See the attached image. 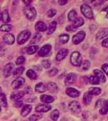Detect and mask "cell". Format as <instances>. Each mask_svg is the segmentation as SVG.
<instances>
[{
	"instance_id": "cb8c5ba5",
	"label": "cell",
	"mask_w": 108,
	"mask_h": 121,
	"mask_svg": "<svg viewBox=\"0 0 108 121\" xmlns=\"http://www.w3.org/2000/svg\"><path fill=\"white\" fill-rule=\"evenodd\" d=\"M2 20L4 23H8L10 21L9 14L7 10H4L2 12Z\"/></svg>"
},
{
	"instance_id": "9a60e30c",
	"label": "cell",
	"mask_w": 108,
	"mask_h": 121,
	"mask_svg": "<svg viewBox=\"0 0 108 121\" xmlns=\"http://www.w3.org/2000/svg\"><path fill=\"white\" fill-rule=\"evenodd\" d=\"M3 40L6 43L11 45L14 43L15 41V37L12 34L7 33L4 36Z\"/></svg>"
},
{
	"instance_id": "603a6c76",
	"label": "cell",
	"mask_w": 108,
	"mask_h": 121,
	"mask_svg": "<svg viewBox=\"0 0 108 121\" xmlns=\"http://www.w3.org/2000/svg\"><path fill=\"white\" fill-rule=\"evenodd\" d=\"M108 112V99L104 100V104L99 109V113L102 115H106Z\"/></svg>"
},
{
	"instance_id": "1f68e13d",
	"label": "cell",
	"mask_w": 108,
	"mask_h": 121,
	"mask_svg": "<svg viewBox=\"0 0 108 121\" xmlns=\"http://www.w3.org/2000/svg\"><path fill=\"white\" fill-rule=\"evenodd\" d=\"M38 50L39 47L38 45H32L27 48V52L29 55H32L35 53Z\"/></svg>"
},
{
	"instance_id": "ffe728a7",
	"label": "cell",
	"mask_w": 108,
	"mask_h": 121,
	"mask_svg": "<svg viewBox=\"0 0 108 121\" xmlns=\"http://www.w3.org/2000/svg\"><path fill=\"white\" fill-rule=\"evenodd\" d=\"M94 73L95 75V76L98 78L100 81H101L103 83L106 82V78L105 76L101 71L98 69H95L94 70Z\"/></svg>"
},
{
	"instance_id": "4316f807",
	"label": "cell",
	"mask_w": 108,
	"mask_h": 121,
	"mask_svg": "<svg viewBox=\"0 0 108 121\" xmlns=\"http://www.w3.org/2000/svg\"><path fill=\"white\" fill-rule=\"evenodd\" d=\"M57 22L56 21H53L49 25V29H48L47 33L48 35H51L55 31L57 27Z\"/></svg>"
},
{
	"instance_id": "680465c9",
	"label": "cell",
	"mask_w": 108,
	"mask_h": 121,
	"mask_svg": "<svg viewBox=\"0 0 108 121\" xmlns=\"http://www.w3.org/2000/svg\"><path fill=\"white\" fill-rule=\"evenodd\" d=\"M2 94V88L0 87V95H1Z\"/></svg>"
},
{
	"instance_id": "8fae6325",
	"label": "cell",
	"mask_w": 108,
	"mask_h": 121,
	"mask_svg": "<svg viewBox=\"0 0 108 121\" xmlns=\"http://www.w3.org/2000/svg\"><path fill=\"white\" fill-rule=\"evenodd\" d=\"M69 54V50L66 48H62L60 50L56 56V60L58 61L64 60Z\"/></svg>"
},
{
	"instance_id": "ba28073f",
	"label": "cell",
	"mask_w": 108,
	"mask_h": 121,
	"mask_svg": "<svg viewBox=\"0 0 108 121\" xmlns=\"http://www.w3.org/2000/svg\"><path fill=\"white\" fill-rule=\"evenodd\" d=\"M14 68V65L12 63H9L7 64L4 67L3 69V75L5 78H8L10 77L12 73V71Z\"/></svg>"
},
{
	"instance_id": "f6af8a7d",
	"label": "cell",
	"mask_w": 108,
	"mask_h": 121,
	"mask_svg": "<svg viewBox=\"0 0 108 121\" xmlns=\"http://www.w3.org/2000/svg\"><path fill=\"white\" fill-rule=\"evenodd\" d=\"M77 28L75 27L73 25H69L67 26L66 29L68 31H75L77 30Z\"/></svg>"
},
{
	"instance_id": "484cf974",
	"label": "cell",
	"mask_w": 108,
	"mask_h": 121,
	"mask_svg": "<svg viewBox=\"0 0 108 121\" xmlns=\"http://www.w3.org/2000/svg\"><path fill=\"white\" fill-rule=\"evenodd\" d=\"M42 38V35L40 33H36L33 36L30 41V44H35L38 43Z\"/></svg>"
},
{
	"instance_id": "277c9868",
	"label": "cell",
	"mask_w": 108,
	"mask_h": 121,
	"mask_svg": "<svg viewBox=\"0 0 108 121\" xmlns=\"http://www.w3.org/2000/svg\"><path fill=\"white\" fill-rule=\"evenodd\" d=\"M80 9L82 13L83 14L85 17L88 19H92L94 17L92 10L91 7L89 5L86 4H83L81 6Z\"/></svg>"
},
{
	"instance_id": "d6986e66",
	"label": "cell",
	"mask_w": 108,
	"mask_h": 121,
	"mask_svg": "<svg viewBox=\"0 0 108 121\" xmlns=\"http://www.w3.org/2000/svg\"><path fill=\"white\" fill-rule=\"evenodd\" d=\"M40 99L43 103L50 104L53 103L54 101V98L52 96L44 94L40 96Z\"/></svg>"
},
{
	"instance_id": "30bf717a",
	"label": "cell",
	"mask_w": 108,
	"mask_h": 121,
	"mask_svg": "<svg viewBox=\"0 0 108 121\" xmlns=\"http://www.w3.org/2000/svg\"><path fill=\"white\" fill-rule=\"evenodd\" d=\"M77 78V76L75 73H70L68 74L66 77L65 83L66 85H71L75 82Z\"/></svg>"
},
{
	"instance_id": "5b68a950",
	"label": "cell",
	"mask_w": 108,
	"mask_h": 121,
	"mask_svg": "<svg viewBox=\"0 0 108 121\" xmlns=\"http://www.w3.org/2000/svg\"><path fill=\"white\" fill-rule=\"evenodd\" d=\"M86 35L85 32L83 31H80L74 35L72 38V41L74 44H78L81 43L83 40Z\"/></svg>"
},
{
	"instance_id": "681fc988",
	"label": "cell",
	"mask_w": 108,
	"mask_h": 121,
	"mask_svg": "<svg viewBox=\"0 0 108 121\" xmlns=\"http://www.w3.org/2000/svg\"><path fill=\"white\" fill-rule=\"evenodd\" d=\"M81 81L82 83L86 84V83H88V82L89 81V79L87 77H86V76H83L81 78Z\"/></svg>"
},
{
	"instance_id": "f546056e",
	"label": "cell",
	"mask_w": 108,
	"mask_h": 121,
	"mask_svg": "<svg viewBox=\"0 0 108 121\" xmlns=\"http://www.w3.org/2000/svg\"><path fill=\"white\" fill-rule=\"evenodd\" d=\"M0 106L5 108L7 106V97L5 94L2 93L0 95Z\"/></svg>"
},
{
	"instance_id": "ee69618b",
	"label": "cell",
	"mask_w": 108,
	"mask_h": 121,
	"mask_svg": "<svg viewBox=\"0 0 108 121\" xmlns=\"http://www.w3.org/2000/svg\"><path fill=\"white\" fill-rule=\"evenodd\" d=\"M58 72V70L56 68H53V69H52L50 71H49V75L51 77L54 76L56 75Z\"/></svg>"
},
{
	"instance_id": "d6a6232c",
	"label": "cell",
	"mask_w": 108,
	"mask_h": 121,
	"mask_svg": "<svg viewBox=\"0 0 108 121\" xmlns=\"http://www.w3.org/2000/svg\"><path fill=\"white\" fill-rule=\"evenodd\" d=\"M84 22L83 18L80 17L76 19L74 21L73 25L77 28V27H79L81 26H82L84 24Z\"/></svg>"
},
{
	"instance_id": "b9f144b4",
	"label": "cell",
	"mask_w": 108,
	"mask_h": 121,
	"mask_svg": "<svg viewBox=\"0 0 108 121\" xmlns=\"http://www.w3.org/2000/svg\"><path fill=\"white\" fill-rule=\"evenodd\" d=\"M57 14V11L55 9H50L48 11L47 13V16L49 18H52L55 16Z\"/></svg>"
},
{
	"instance_id": "4dcf8cb0",
	"label": "cell",
	"mask_w": 108,
	"mask_h": 121,
	"mask_svg": "<svg viewBox=\"0 0 108 121\" xmlns=\"http://www.w3.org/2000/svg\"><path fill=\"white\" fill-rule=\"evenodd\" d=\"M26 75L31 80H35L37 78V75L36 73L34 71L31 69L28 70L26 72Z\"/></svg>"
},
{
	"instance_id": "816d5d0a",
	"label": "cell",
	"mask_w": 108,
	"mask_h": 121,
	"mask_svg": "<svg viewBox=\"0 0 108 121\" xmlns=\"http://www.w3.org/2000/svg\"><path fill=\"white\" fill-rule=\"evenodd\" d=\"M102 45L104 47L108 48V38L102 41Z\"/></svg>"
},
{
	"instance_id": "d4e9b609",
	"label": "cell",
	"mask_w": 108,
	"mask_h": 121,
	"mask_svg": "<svg viewBox=\"0 0 108 121\" xmlns=\"http://www.w3.org/2000/svg\"><path fill=\"white\" fill-rule=\"evenodd\" d=\"M102 90L99 87H91L89 89L88 93L91 94V95H98L101 93Z\"/></svg>"
},
{
	"instance_id": "7bdbcfd3",
	"label": "cell",
	"mask_w": 108,
	"mask_h": 121,
	"mask_svg": "<svg viewBox=\"0 0 108 121\" xmlns=\"http://www.w3.org/2000/svg\"><path fill=\"white\" fill-rule=\"evenodd\" d=\"M25 61V58L23 56H19L16 60V64L17 65H21V64H23Z\"/></svg>"
},
{
	"instance_id": "6f0895ef",
	"label": "cell",
	"mask_w": 108,
	"mask_h": 121,
	"mask_svg": "<svg viewBox=\"0 0 108 121\" xmlns=\"http://www.w3.org/2000/svg\"><path fill=\"white\" fill-rule=\"evenodd\" d=\"M24 2L26 4H28V5H29V3H31V1H24Z\"/></svg>"
},
{
	"instance_id": "44dd1931",
	"label": "cell",
	"mask_w": 108,
	"mask_h": 121,
	"mask_svg": "<svg viewBox=\"0 0 108 121\" xmlns=\"http://www.w3.org/2000/svg\"><path fill=\"white\" fill-rule=\"evenodd\" d=\"M47 87L43 83L40 82L37 84L35 87V90L36 92L39 93H43L47 90Z\"/></svg>"
},
{
	"instance_id": "f907efd6",
	"label": "cell",
	"mask_w": 108,
	"mask_h": 121,
	"mask_svg": "<svg viewBox=\"0 0 108 121\" xmlns=\"http://www.w3.org/2000/svg\"><path fill=\"white\" fill-rule=\"evenodd\" d=\"M24 93H27V94H31L32 93V89L30 87H27L25 88L24 91H23Z\"/></svg>"
},
{
	"instance_id": "f5cc1de1",
	"label": "cell",
	"mask_w": 108,
	"mask_h": 121,
	"mask_svg": "<svg viewBox=\"0 0 108 121\" xmlns=\"http://www.w3.org/2000/svg\"><path fill=\"white\" fill-rule=\"evenodd\" d=\"M6 52V49L5 48L0 49V57L3 56L5 54Z\"/></svg>"
},
{
	"instance_id": "f1b7e54d",
	"label": "cell",
	"mask_w": 108,
	"mask_h": 121,
	"mask_svg": "<svg viewBox=\"0 0 108 121\" xmlns=\"http://www.w3.org/2000/svg\"><path fill=\"white\" fill-rule=\"evenodd\" d=\"M91 66V62L88 60H84L83 62H82L80 68L82 70L85 71L89 69V67Z\"/></svg>"
},
{
	"instance_id": "8992f818",
	"label": "cell",
	"mask_w": 108,
	"mask_h": 121,
	"mask_svg": "<svg viewBox=\"0 0 108 121\" xmlns=\"http://www.w3.org/2000/svg\"><path fill=\"white\" fill-rule=\"evenodd\" d=\"M25 79L22 77H18L12 83V87L15 90L20 89L23 87L25 84Z\"/></svg>"
},
{
	"instance_id": "ac0fdd59",
	"label": "cell",
	"mask_w": 108,
	"mask_h": 121,
	"mask_svg": "<svg viewBox=\"0 0 108 121\" xmlns=\"http://www.w3.org/2000/svg\"><path fill=\"white\" fill-rule=\"evenodd\" d=\"M32 106L29 104H26L25 105L23 108H22V111L21 112V115L22 117H25L27 116L29 113L31 112L32 110Z\"/></svg>"
},
{
	"instance_id": "6da1fadb",
	"label": "cell",
	"mask_w": 108,
	"mask_h": 121,
	"mask_svg": "<svg viewBox=\"0 0 108 121\" xmlns=\"http://www.w3.org/2000/svg\"><path fill=\"white\" fill-rule=\"evenodd\" d=\"M24 14L28 19L33 20L36 16V11L35 9L32 6L27 5L23 9Z\"/></svg>"
},
{
	"instance_id": "2e32d148",
	"label": "cell",
	"mask_w": 108,
	"mask_h": 121,
	"mask_svg": "<svg viewBox=\"0 0 108 121\" xmlns=\"http://www.w3.org/2000/svg\"><path fill=\"white\" fill-rule=\"evenodd\" d=\"M51 109V106L49 104H42L38 105L35 108V111L38 112H44L49 111Z\"/></svg>"
},
{
	"instance_id": "83f0119b",
	"label": "cell",
	"mask_w": 108,
	"mask_h": 121,
	"mask_svg": "<svg viewBox=\"0 0 108 121\" xmlns=\"http://www.w3.org/2000/svg\"><path fill=\"white\" fill-rule=\"evenodd\" d=\"M91 98H92L91 95L88 92L85 93L83 97V100L84 104L86 105L89 104L91 103Z\"/></svg>"
},
{
	"instance_id": "ab89813d",
	"label": "cell",
	"mask_w": 108,
	"mask_h": 121,
	"mask_svg": "<svg viewBox=\"0 0 108 121\" xmlns=\"http://www.w3.org/2000/svg\"><path fill=\"white\" fill-rule=\"evenodd\" d=\"M42 118V115L40 113H36L32 115L29 117V120L30 121H37Z\"/></svg>"
},
{
	"instance_id": "bcb514c9",
	"label": "cell",
	"mask_w": 108,
	"mask_h": 121,
	"mask_svg": "<svg viewBox=\"0 0 108 121\" xmlns=\"http://www.w3.org/2000/svg\"><path fill=\"white\" fill-rule=\"evenodd\" d=\"M23 101H22V100H17L15 101V103H14V107H16V108H20L21 107L22 105H23Z\"/></svg>"
},
{
	"instance_id": "e575fe53",
	"label": "cell",
	"mask_w": 108,
	"mask_h": 121,
	"mask_svg": "<svg viewBox=\"0 0 108 121\" xmlns=\"http://www.w3.org/2000/svg\"><path fill=\"white\" fill-rule=\"evenodd\" d=\"M59 38L61 42L62 43H64V44L67 43L69 39V36L68 35H67V34H63V35H61L59 36Z\"/></svg>"
},
{
	"instance_id": "be15d7a7",
	"label": "cell",
	"mask_w": 108,
	"mask_h": 121,
	"mask_svg": "<svg viewBox=\"0 0 108 121\" xmlns=\"http://www.w3.org/2000/svg\"><path fill=\"white\" fill-rule=\"evenodd\" d=\"M86 121V120H85V119H84V120H83V121Z\"/></svg>"
},
{
	"instance_id": "d590c367",
	"label": "cell",
	"mask_w": 108,
	"mask_h": 121,
	"mask_svg": "<svg viewBox=\"0 0 108 121\" xmlns=\"http://www.w3.org/2000/svg\"><path fill=\"white\" fill-rule=\"evenodd\" d=\"M77 13L74 10L70 11L68 14V19L70 21H74L76 19Z\"/></svg>"
},
{
	"instance_id": "91938a15",
	"label": "cell",
	"mask_w": 108,
	"mask_h": 121,
	"mask_svg": "<svg viewBox=\"0 0 108 121\" xmlns=\"http://www.w3.org/2000/svg\"><path fill=\"white\" fill-rule=\"evenodd\" d=\"M2 19V13L1 12V11H0V21Z\"/></svg>"
},
{
	"instance_id": "f35d334b",
	"label": "cell",
	"mask_w": 108,
	"mask_h": 121,
	"mask_svg": "<svg viewBox=\"0 0 108 121\" xmlns=\"http://www.w3.org/2000/svg\"><path fill=\"white\" fill-rule=\"evenodd\" d=\"M59 117V112L57 109H55L52 112L51 114V118L53 121L58 120Z\"/></svg>"
},
{
	"instance_id": "7a4b0ae2",
	"label": "cell",
	"mask_w": 108,
	"mask_h": 121,
	"mask_svg": "<svg viewBox=\"0 0 108 121\" xmlns=\"http://www.w3.org/2000/svg\"><path fill=\"white\" fill-rule=\"evenodd\" d=\"M31 36V32L29 30H25L21 32L18 35L17 39V43L22 45L25 43L29 39L30 37Z\"/></svg>"
},
{
	"instance_id": "7c38bea8",
	"label": "cell",
	"mask_w": 108,
	"mask_h": 121,
	"mask_svg": "<svg viewBox=\"0 0 108 121\" xmlns=\"http://www.w3.org/2000/svg\"><path fill=\"white\" fill-rule=\"evenodd\" d=\"M24 94V92L22 91H18L13 92L11 94L10 98L12 100L16 101L23 98Z\"/></svg>"
},
{
	"instance_id": "5bb4252c",
	"label": "cell",
	"mask_w": 108,
	"mask_h": 121,
	"mask_svg": "<svg viewBox=\"0 0 108 121\" xmlns=\"http://www.w3.org/2000/svg\"><path fill=\"white\" fill-rule=\"evenodd\" d=\"M66 92L68 96L71 97H77L80 95V92L78 90L72 87L67 88L66 90Z\"/></svg>"
},
{
	"instance_id": "3957f363",
	"label": "cell",
	"mask_w": 108,
	"mask_h": 121,
	"mask_svg": "<svg viewBox=\"0 0 108 121\" xmlns=\"http://www.w3.org/2000/svg\"><path fill=\"white\" fill-rule=\"evenodd\" d=\"M82 56L78 52H73L70 57L71 63L74 66H80L82 63Z\"/></svg>"
},
{
	"instance_id": "74e56055",
	"label": "cell",
	"mask_w": 108,
	"mask_h": 121,
	"mask_svg": "<svg viewBox=\"0 0 108 121\" xmlns=\"http://www.w3.org/2000/svg\"><path fill=\"white\" fill-rule=\"evenodd\" d=\"M89 81L91 84L93 85H98L99 84V80L98 78L95 76H91L89 78Z\"/></svg>"
},
{
	"instance_id": "9f6ffc18",
	"label": "cell",
	"mask_w": 108,
	"mask_h": 121,
	"mask_svg": "<svg viewBox=\"0 0 108 121\" xmlns=\"http://www.w3.org/2000/svg\"><path fill=\"white\" fill-rule=\"evenodd\" d=\"M4 48V44L3 43H0V49H2Z\"/></svg>"
},
{
	"instance_id": "52a82bcc",
	"label": "cell",
	"mask_w": 108,
	"mask_h": 121,
	"mask_svg": "<svg viewBox=\"0 0 108 121\" xmlns=\"http://www.w3.org/2000/svg\"><path fill=\"white\" fill-rule=\"evenodd\" d=\"M52 46L50 44H46L40 48L38 52V55L40 57H46L50 53Z\"/></svg>"
},
{
	"instance_id": "c3c4849f",
	"label": "cell",
	"mask_w": 108,
	"mask_h": 121,
	"mask_svg": "<svg viewBox=\"0 0 108 121\" xmlns=\"http://www.w3.org/2000/svg\"><path fill=\"white\" fill-rule=\"evenodd\" d=\"M102 69L103 71L108 76V64H105L102 65Z\"/></svg>"
},
{
	"instance_id": "7402d4cb",
	"label": "cell",
	"mask_w": 108,
	"mask_h": 121,
	"mask_svg": "<svg viewBox=\"0 0 108 121\" xmlns=\"http://www.w3.org/2000/svg\"><path fill=\"white\" fill-rule=\"evenodd\" d=\"M47 87L51 93H55L57 92L58 89L57 85L54 82H49L48 84Z\"/></svg>"
},
{
	"instance_id": "db71d44e",
	"label": "cell",
	"mask_w": 108,
	"mask_h": 121,
	"mask_svg": "<svg viewBox=\"0 0 108 121\" xmlns=\"http://www.w3.org/2000/svg\"><path fill=\"white\" fill-rule=\"evenodd\" d=\"M68 2L67 1H65V0H60L58 1V3L60 5H65Z\"/></svg>"
},
{
	"instance_id": "11a10c76",
	"label": "cell",
	"mask_w": 108,
	"mask_h": 121,
	"mask_svg": "<svg viewBox=\"0 0 108 121\" xmlns=\"http://www.w3.org/2000/svg\"><path fill=\"white\" fill-rule=\"evenodd\" d=\"M103 11H106V12H107L108 13V6H107L104 8V9H103Z\"/></svg>"
},
{
	"instance_id": "7dc6e473",
	"label": "cell",
	"mask_w": 108,
	"mask_h": 121,
	"mask_svg": "<svg viewBox=\"0 0 108 121\" xmlns=\"http://www.w3.org/2000/svg\"><path fill=\"white\" fill-rule=\"evenodd\" d=\"M104 100L102 99H100L98 100L95 104V107L96 108H99V107H102L104 104Z\"/></svg>"
},
{
	"instance_id": "9c48e42d",
	"label": "cell",
	"mask_w": 108,
	"mask_h": 121,
	"mask_svg": "<svg viewBox=\"0 0 108 121\" xmlns=\"http://www.w3.org/2000/svg\"><path fill=\"white\" fill-rule=\"evenodd\" d=\"M70 110L74 113H78L81 111V107L78 102L77 101H72L69 104Z\"/></svg>"
},
{
	"instance_id": "60d3db41",
	"label": "cell",
	"mask_w": 108,
	"mask_h": 121,
	"mask_svg": "<svg viewBox=\"0 0 108 121\" xmlns=\"http://www.w3.org/2000/svg\"><path fill=\"white\" fill-rule=\"evenodd\" d=\"M42 64L43 66L45 68V69H49L51 66V62L49 60H43L42 62Z\"/></svg>"
},
{
	"instance_id": "94428289",
	"label": "cell",
	"mask_w": 108,
	"mask_h": 121,
	"mask_svg": "<svg viewBox=\"0 0 108 121\" xmlns=\"http://www.w3.org/2000/svg\"><path fill=\"white\" fill-rule=\"evenodd\" d=\"M106 17L108 18V13H107V15H106Z\"/></svg>"
},
{
	"instance_id": "4fadbf2b",
	"label": "cell",
	"mask_w": 108,
	"mask_h": 121,
	"mask_svg": "<svg viewBox=\"0 0 108 121\" xmlns=\"http://www.w3.org/2000/svg\"><path fill=\"white\" fill-rule=\"evenodd\" d=\"M108 36V28H103L100 29L96 33V38L98 40L102 39Z\"/></svg>"
},
{
	"instance_id": "e0dca14e",
	"label": "cell",
	"mask_w": 108,
	"mask_h": 121,
	"mask_svg": "<svg viewBox=\"0 0 108 121\" xmlns=\"http://www.w3.org/2000/svg\"><path fill=\"white\" fill-rule=\"evenodd\" d=\"M35 29L38 31L44 32L47 30L46 24L43 21H38L35 25Z\"/></svg>"
},
{
	"instance_id": "836d02e7",
	"label": "cell",
	"mask_w": 108,
	"mask_h": 121,
	"mask_svg": "<svg viewBox=\"0 0 108 121\" xmlns=\"http://www.w3.org/2000/svg\"><path fill=\"white\" fill-rule=\"evenodd\" d=\"M25 70V68L23 67H20L17 68V69L15 70L13 72V75L15 76H19L20 75H21L24 71Z\"/></svg>"
},
{
	"instance_id": "6125c7cd",
	"label": "cell",
	"mask_w": 108,
	"mask_h": 121,
	"mask_svg": "<svg viewBox=\"0 0 108 121\" xmlns=\"http://www.w3.org/2000/svg\"><path fill=\"white\" fill-rule=\"evenodd\" d=\"M1 111V106H0V112Z\"/></svg>"
},
{
	"instance_id": "8d00e7d4",
	"label": "cell",
	"mask_w": 108,
	"mask_h": 121,
	"mask_svg": "<svg viewBox=\"0 0 108 121\" xmlns=\"http://www.w3.org/2000/svg\"><path fill=\"white\" fill-rule=\"evenodd\" d=\"M11 29H12V26L8 24L2 25L0 27V30L3 32H9Z\"/></svg>"
}]
</instances>
